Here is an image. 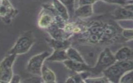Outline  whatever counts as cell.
I'll return each instance as SVG.
<instances>
[{"label": "cell", "instance_id": "1", "mask_svg": "<svg viewBox=\"0 0 133 83\" xmlns=\"http://www.w3.org/2000/svg\"><path fill=\"white\" fill-rule=\"evenodd\" d=\"M133 70V61H116L103 72L109 82L119 83L122 76L127 72Z\"/></svg>", "mask_w": 133, "mask_h": 83}, {"label": "cell", "instance_id": "2", "mask_svg": "<svg viewBox=\"0 0 133 83\" xmlns=\"http://www.w3.org/2000/svg\"><path fill=\"white\" fill-rule=\"evenodd\" d=\"M116 61L114 54L109 48H106L100 53L95 64L93 67H91L89 73L97 75L103 72Z\"/></svg>", "mask_w": 133, "mask_h": 83}, {"label": "cell", "instance_id": "3", "mask_svg": "<svg viewBox=\"0 0 133 83\" xmlns=\"http://www.w3.org/2000/svg\"><path fill=\"white\" fill-rule=\"evenodd\" d=\"M34 38L30 33H25L18 39L14 47L9 52V54L15 55L25 54L29 51L34 43Z\"/></svg>", "mask_w": 133, "mask_h": 83}, {"label": "cell", "instance_id": "4", "mask_svg": "<svg viewBox=\"0 0 133 83\" xmlns=\"http://www.w3.org/2000/svg\"><path fill=\"white\" fill-rule=\"evenodd\" d=\"M16 55L10 54L0 64V82H10L12 78V64Z\"/></svg>", "mask_w": 133, "mask_h": 83}, {"label": "cell", "instance_id": "5", "mask_svg": "<svg viewBox=\"0 0 133 83\" xmlns=\"http://www.w3.org/2000/svg\"><path fill=\"white\" fill-rule=\"evenodd\" d=\"M50 54L49 52H45L33 56L28 64L27 70L28 72L36 76H41L44 61Z\"/></svg>", "mask_w": 133, "mask_h": 83}, {"label": "cell", "instance_id": "6", "mask_svg": "<svg viewBox=\"0 0 133 83\" xmlns=\"http://www.w3.org/2000/svg\"><path fill=\"white\" fill-rule=\"evenodd\" d=\"M63 63L67 68L78 74L89 72L91 67L86 63L74 61L69 59L64 61Z\"/></svg>", "mask_w": 133, "mask_h": 83}, {"label": "cell", "instance_id": "7", "mask_svg": "<svg viewBox=\"0 0 133 83\" xmlns=\"http://www.w3.org/2000/svg\"><path fill=\"white\" fill-rule=\"evenodd\" d=\"M133 13V5L131 4L116 10L114 12L113 17L116 20H132Z\"/></svg>", "mask_w": 133, "mask_h": 83}, {"label": "cell", "instance_id": "8", "mask_svg": "<svg viewBox=\"0 0 133 83\" xmlns=\"http://www.w3.org/2000/svg\"><path fill=\"white\" fill-rule=\"evenodd\" d=\"M116 61H124L133 60V51L128 47L121 48L114 54Z\"/></svg>", "mask_w": 133, "mask_h": 83}, {"label": "cell", "instance_id": "9", "mask_svg": "<svg viewBox=\"0 0 133 83\" xmlns=\"http://www.w3.org/2000/svg\"><path fill=\"white\" fill-rule=\"evenodd\" d=\"M53 9L54 12L64 20H68L69 15L68 10L63 4L59 0H53Z\"/></svg>", "mask_w": 133, "mask_h": 83}, {"label": "cell", "instance_id": "10", "mask_svg": "<svg viewBox=\"0 0 133 83\" xmlns=\"http://www.w3.org/2000/svg\"><path fill=\"white\" fill-rule=\"evenodd\" d=\"M41 76L43 82L45 83L56 82V76L54 72L44 64L42 68Z\"/></svg>", "mask_w": 133, "mask_h": 83}, {"label": "cell", "instance_id": "11", "mask_svg": "<svg viewBox=\"0 0 133 83\" xmlns=\"http://www.w3.org/2000/svg\"><path fill=\"white\" fill-rule=\"evenodd\" d=\"M65 50H55L53 53L46 59L49 61H64L68 59Z\"/></svg>", "mask_w": 133, "mask_h": 83}, {"label": "cell", "instance_id": "12", "mask_svg": "<svg viewBox=\"0 0 133 83\" xmlns=\"http://www.w3.org/2000/svg\"><path fill=\"white\" fill-rule=\"evenodd\" d=\"M14 10L8 0H3L0 3V16L5 18L14 13Z\"/></svg>", "mask_w": 133, "mask_h": 83}, {"label": "cell", "instance_id": "13", "mask_svg": "<svg viewBox=\"0 0 133 83\" xmlns=\"http://www.w3.org/2000/svg\"><path fill=\"white\" fill-rule=\"evenodd\" d=\"M75 15L79 18H88L92 15V7L91 5L79 6L75 11Z\"/></svg>", "mask_w": 133, "mask_h": 83}, {"label": "cell", "instance_id": "14", "mask_svg": "<svg viewBox=\"0 0 133 83\" xmlns=\"http://www.w3.org/2000/svg\"><path fill=\"white\" fill-rule=\"evenodd\" d=\"M66 52L69 59L74 61L85 63L84 59L79 51L74 48L69 47L66 50Z\"/></svg>", "mask_w": 133, "mask_h": 83}, {"label": "cell", "instance_id": "15", "mask_svg": "<svg viewBox=\"0 0 133 83\" xmlns=\"http://www.w3.org/2000/svg\"><path fill=\"white\" fill-rule=\"evenodd\" d=\"M50 43L52 47L55 50H66L70 45V43L69 41L64 39H51Z\"/></svg>", "mask_w": 133, "mask_h": 83}, {"label": "cell", "instance_id": "16", "mask_svg": "<svg viewBox=\"0 0 133 83\" xmlns=\"http://www.w3.org/2000/svg\"><path fill=\"white\" fill-rule=\"evenodd\" d=\"M52 19L51 16L48 14L43 15L41 17L39 22V25L43 28H48L52 25Z\"/></svg>", "mask_w": 133, "mask_h": 83}, {"label": "cell", "instance_id": "17", "mask_svg": "<svg viewBox=\"0 0 133 83\" xmlns=\"http://www.w3.org/2000/svg\"><path fill=\"white\" fill-rule=\"evenodd\" d=\"M120 83H132L133 82V70L127 72L124 74L120 79Z\"/></svg>", "mask_w": 133, "mask_h": 83}, {"label": "cell", "instance_id": "18", "mask_svg": "<svg viewBox=\"0 0 133 83\" xmlns=\"http://www.w3.org/2000/svg\"><path fill=\"white\" fill-rule=\"evenodd\" d=\"M65 6L68 10L69 13L71 14L74 12L75 0H59Z\"/></svg>", "mask_w": 133, "mask_h": 83}, {"label": "cell", "instance_id": "19", "mask_svg": "<svg viewBox=\"0 0 133 83\" xmlns=\"http://www.w3.org/2000/svg\"><path fill=\"white\" fill-rule=\"evenodd\" d=\"M84 82L87 83H109V81L105 76L98 77L95 78H87L84 79Z\"/></svg>", "mask_w": 133, "mask_h": 83}, {"label": "cell", "instance_id": "20", "mask_svg": "<svg viewBox=\"0 0 133 83\" xmlns=\"http://www.w3.org/2000/svg\"><path fill=\"white\" fill-rule=\"evenodd\" d=\"M66 82L71 83H83L84 82V79L81 73L71 76L66 80Z\"/></svg>", "mask_w": 133, "mask_h": 83}, {"label": "cell", "instance_id": "21", "mask_svg": "<svg viewBox=\"0 0 133 83\" xmlns=\"http://www.w3.org/2000/svg\"><path fill=\"white\" fill-rule=\"evenodd\" d=\"M123 36L127 39H133V30L126 29L123 31Z\"/></svg>", "mask_w": 133, "mask_h": 83}, {"label": "cell", "instance_id": "22", "mask_svg": "<svg viewBox=\"0 0 133 83\" xmlns=\"http://www.w3.org/2000/svg\"><path fill=\"white\" fill-rule=\"evenodd\" d=\"M102 1L107 3L118 4L120 5H125L127 3V0H101Z\"/></svg>", "mask_w": 133, "mask_h": 83}, {"label": "cell", "instance_id": "23", "mask_svg": "<svg viewBox=\"0 0 133 83\" xmlns=\"http://www.w3.org/2000/svg\"><path fill=\"white\" fill-rule=\"evenodd\" d=\"M99 0H79V6L85 5H92Z\"/></svg>", "mask_w": 133, "mask_h": 83}]
</instances>
